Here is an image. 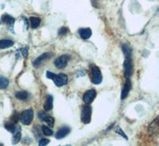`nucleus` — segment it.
I'll return each instance as SVG.
<instances>
[{"label":"nucleus","mask_w":159,"mask_h":146,"mask_svg":"<svg viewBox=\"0 0 159 146\" xmlns=\"http://www.w3.org/2000/svg\"><path fill=\"white\" fill-rule=\"evenodd\" d=\"M69 59H70V57L69 55H67V54H63V55L60 56L59 58H57L55 60V66L58 69H64L68 65V62H69Z\"/></svg>","instance_id":"obj_6"},{"label":"nucleus","mask_w":159,"mask_h":146,"mask_svg":"<svg viewBox=\"0 0 159 146\" xmlns=\"http://www.w3.org/2000/svg\"><path fill=\"white\" fill-rule=\"evenodd\" d=\"M30 27L33 29H36L37 27H39L40 23H41V19L38 17H30Z\"/></svg>","instance_id":"obj_17"},{"label":"nucleus","mask_w":159,"mask_h":146,"mask_svg":"<svg viewBox=\"0 0 159 146\" xmlns=\"http://www.w3.org/2000/svg\"><path fill=\"white\" fill-rule=\"evenodd\" d=\"M69 31V30L67 27H61V28L59 30V31H58V34H59V35H65V34H68Z\"/></svg>","instance_id":"obj_25"},{"label":"nucleus","mask_w":159,"mask_h":146,"mask_svg":"<svg viewBox=\"0 0 159 146\" xmlns=\"http://www.w3.org/2000/svg\"><path fill=\"white\" fill-rule=\"evenodd\" d=\"M52 101H53V98L51 95H48L46 97V101L45 103L44 104V110L45 111H49L52 109Z\"/></svg>","instance_id":"obj_14"},{"label":"nucleus","mask_w":159,"mask_h":146,"mask_svg":"<svg viewBox=\"0 0 159 146\" xmlns=\"http://www.w3.org/2000/svg\"><path fill=\"white\" fill-rule=\"evenodd\" d=\"M45 122L47 123L50 127H52L53 126V124H54V118L50 117V116H49L47 119L45 120Z\"/></svg>","instance_id":"obj_26"},{"label":"nucleus","mask_w":159,"mask_h":146,"mask_svg":"<svg viewBox=\"0 0 159 146\" xmlns=\"http://www.w3.org/2000/svg\"><path fill=\"white\" fill-rule=\"evenodd\" d=\"M19 118L20 117L19 115H18V114L16 111H15V112L13 113L12 117H11V122H13L14 124H16V123L19 121Z\"/></svg>","instance_id":"obj_23"},{"label":"nucleus","mask_w":159,"mask_h":146,"mask_svg":"<svg viewBox=\"0 0 159 146\" xmlns=\"http://www.w3.org/2000/svg\"><path fill=\"white\" fill-rule=\"evenodd\" d=\"M15 135H14V137H13V139H12V143L14 144H17V143L19 142L20 139H21V136H22V134H21V129H15Z\"/></svg>","instance_id":"obj_19"},{"label":"nucleus","mask_w":159,"mask_h":146,"mask_svg":"<svg viewBox=\"0 0 159 146\" xmlns=\"http://www.w3.org/2000/svg\"><path fill=\"white\" fill-rule=\"evenodd\" d=\"M123 66H124V77L126 78H130L134 71L132 58H126Z\"/></svg>","instance_id":"obj_5"},{"label":"nucleus","mask_w":159,"mask_h":146,"mask_svg":"<svg viewBox=\"0 0 159 146\" xmlns=\"http://www.w3.org/2000/svg\"><path fill=\"white\" fill-rule=\"evenodd\" d=\"M15 97L17 99L21 100V101H25L29 97V94L25 91H19L15 94Z\"/></svg>","instance_id":"obj_18"},{"label":"nucleus","mask_w":159,"mask_h":146,"mask_svg":"<svg viewBox=\"0 0 159 146\" xmlns=\"http://www.w3.org/2000/svg\"><path fill=\"white\" fill-rule=\"evenodd\" d=\"M14 45V41L9 39H2L0 40V49L4 50V49L9 48Z\"/></svg>","instance_id":"obj_15"},{"label":"nucleus","mask_w":159,"mask_h":146,"mask_svg":"<svg viewBox=\"0 0 159 146\" xmlns=\"http://www.w3.org/2000/svg\"><path fill=\"white\" fill-rule=\"evenodd\" d=\"M116 133H117L118 134H119V135H121L123 137H124V138L126 139V140H127V139H128V138H127V136H126V134H125L124 133H123V130H122L121 129L119 128V127H117V128L116 129Z\"/></svg>","instance_id":"obj_27"},{"label":"nucleus","mask_w":159,"mask_h":146,"mask_svg":"<svg viewBox=\"0 0 159 146\" xmlns=\"http://www.w3.org/2000/svg\"><path fill=\"white\" fill-rule=\"evenodd\" d=\"M122 50L125 55V58H132V49L127 44H123L122 46Z\"/></svg>","instance_id":"obj_16"},{"label":"nucleus","mask_w":159,"mask_h":146,"mask_svg":"<svg viewBox=\"0 0 159 146\" xmlns=\"http://www.w3.org/2000/svg\"><path fill=\"white\" fill-rule=\"evenodd\" d=\"M158 117H156L155 119L153 121V122L150 124L149 126L148 131L149 134L151 136H156L159 133V122H158Z\"/></svg>","instance_id":"obj_9"},{"label":"nucleus","mask_w":159,"mask_h":146,"mask_svg":"<svg viewBox=\"0 0 159 146\" xmlns=\"http://www.w3.org/2000/svg\"><path fill=\"white\" fill-rule=\"evenodd\" d=\"M33 118H34V111L31 109L24 110L20 116V120L22 124L25 125H29L32 122Z\"/></svg>","instance_id":"obj_3"},{"label":"nucleus","mask_w":159,"mask_h":146,"mask_svg":"<svg viewBox=\"0 0 159 146\" xmlns=\"http://www.w3.org/2000/svg\"><path fill=\"white\" fill-rule=\"evenodd\" d=\"M1 22L7 24V25L11 26L15 22V18L9 15H3L2 16V18H1Z\"/></svg>","instance_id":"obj_13"},{"label":"nucleus","mask_w":159,"mask_h":146,"mask_svg":"<svg viewBox=\"0 0 159 146\" xmlns=\"http://www.w3.org/2000/svg\"><path fill=\"white\" fill-rule=\"evenodd\" d=\"M49 143V140H48V139H41L39 141V145L40 146H45L47 145Z\"/></svg>","instance_id":"obj_28"},{"label":"nucleus","mask_w":159,"mask_h":146,"mask_svg":"<svg viewBox=\"0 0 159 146\" xmlns=\"http://www.w3.org/2000/svg\"><path fill=\"white\" fill-rule=\"evenodd\" d=\"M92 117V108L90 105H84L81 110V121L84 124H89L91 122Z\"/></svg>","instance_id":"obj_4"},{"label":"nucleus","mask_w":159,"mask_h":146,"mask_svg":"<svg viewBox=\"0 0 159 146\" xmlns=\"http://www.w3.org/2000/svg\"><path fill=\"white\" fill-rule=\"evenodd\" d=\"M42 132H43V134H45V136H52V134H53V132L51 129H49V127L45 126V125H43L42 127Z\"/></svg>","instance_id":"obj_22"},{"label":"nucleus","mask_w":159,"mask_h":146,"mask_svg":"<svg viewBox=\"0 0 159 146\" xmlns=\"http://www.w3.org/2000/svg\"><path fill=\"white\" fill-rule=\"evenodd\" d=\"M9 85V81L8 79H7L4 77H2V76H0V89H2V90H5L7 89Z\"/></svg>","instance_id":"obj_20"},{"label":"nucleus","mask_w":159,"mask_h":146,"mask_svg":"<svg viewBox=\"0 0 159 146\" xmlns=\"http://www.w3.org/2000/svg\"><path fill=\"white\" fill-rule=\"evenodd\" d=\"M70 133V128L68 126H63L60 129L56 134V137L57 139H62Z\"/></svg>","instance_id":"obj_11"},{"label":"nucleus","mask_w":159,"mask_h":146,"mask_svg":"<svg viewBox=\"0 0 159 146\" xmlns=\"http://www.w3.org/2000/svg\"><path fill=\"white\" fill-rule=\"evenodd\" d=\"M130 90H131V81H130V78H127L126 82H125L124 85H123V90H122L121 100H124L128 96Z\"/></svg>","instance_id":"obj_10"},{"label":"nucleus","mask_w":159,"mask_h":146,"mask_svg":"<svg viewBox=\"0 0 159 146\" xmlns=\"http://www.w3.org/2000/svg\"><path fill=\"white\" fill-rule=\"evenodd\" d=\"M5 128L7 130L8 132L11 133V134H14L15 131V125L13 122H7L5 124Z\"/></svg>","instance_id":"obj_21"},{"label":"nucleus","mask_w":159,"mask_h":146,"mask_svg":"<svg viewBox=\"0 0 159 146\" xmlns=\"http://www.w3.org/2000/svg\"><path fill=\"white\" fill-rule=\"evenodd\" d=\"M52 56V54H51V53H45V54H42V55H40L39 57H38V58L34 61L33 66L34 67H38L41 64L43 63L44 61L48 60L49 58H50Z\"/></svg>","instance_id":"obj_7"},{"label":"nucleus","mask_w":159,"mask_h":146,"mask_svg":"<svg viewBox=\"0 0 159 146\" xmlns=\"http://www.w3.org/2000/svg\"><path fill=\"white\" fill-rule=\"evenodd\" d=\"M46 77L49 79H52L57 87L63 86V85H66L68 82V77L65 74H56L54 73L50 72V71H47Z\"/></svg>","instance_id":"obj_1"},{"label":"nucleus","mask_w":159,"mask_h":146,"mask_svg":"<svg viewBox=\"0 0 159 146\" xmlns=\"http://www.w3.org/2000/svg\"><path fill=\"white\" fill-rule=\"evenodd\" d=\"M49 116V114H46V113H42V112L39 113V114H38V117H39V119L42 121H45V120L47 119Z\"/></svg>","instance_id":"obj_24"},{"label":"nucleus","mask_w":159,"mask_h":146,"mask_svg":"<svg viewBox=\"0 0 159 146\" xmlns=\"http://www.w3.org/2000/svg\"><path fill=\"white\" fill-rule=\"evenodd\" d=\"M91 71H92V82L93 84H96V85L100 84L102 80H103L100 70L96 66H92Z\"/></svg>","instance_id":"obj_2"},{"label":"nucleus","mask_w":159,"mask_h":146,"mask_svg":"<svg viewBox=\"0 0 159 146\" xmlns=\"http://www.w3.org/2000/svg\"><path fill=\"white\" fill-rule=\"evenodd\" d=\"M92 31L90 28H82L79 30L80 36L81 37L84 39H88L92 36Z\"/></svg>","instance_id":"obj_12"},{"label":"nucleus","mask_w":159,"mask_h":146,"mask_svg":"<svg viewBox=\"0 0 159 146\" xmlns=\"http://www.w3.org/2000/svg\"><path fill=\"white\" fill-rule=\"evenodd\" d=\"M96 97V91L95 90H88L87 92L85 93L83 97V100L85 104L89 105L92 101H94L95 97Z\"/></svg>","instance_id":"obj_8"}]
</instances>
